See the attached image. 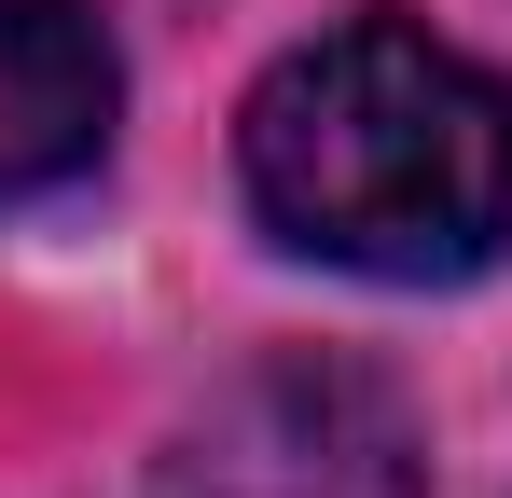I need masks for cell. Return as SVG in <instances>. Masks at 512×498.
<instances>
[{"label":"cell","mask_w":512,"mask_h":498,"mask_svg":"<svg viewBox=\"0 0 512 498\" xmlns=\"http://www.w3.org/2000/svg\"><path fill=\"white\" fill-rule=\"evenodd\" d=\"M153 498H416V443L360 374H250Z\"/></svg>","instance_id":"obj_2"},{"label":"cell","mask_w":512,"mask_h":498,"mask_svg":"<svg viewBox=\"0 0 512 498\" xmlns=\"http://www.w3.org/2000/svg\"><path fill=\"white\" fill-rule=\"evenodd\" d=\"M111 111H125V70H111V42H97V14H70V0H0V208L84 180L97 139H111Z\"/></svg>","instance_id":"obj_3"},{"label":"cell","mask_w":512,"mask_h":498,"mask_svg":"<svg viewBox=\"0 0 512 498\" xmlns=\"http://www.w3.org/2000/svg\"><path fill=\"white\" fill-rule=\"evenodd\" d=\"M236 166L277 249L429 291V277L499 263L512 236V83L402 14H360V28L291 42L250 83Z\"/></svg>","instance_id":"obj_1"}]
</instances>
